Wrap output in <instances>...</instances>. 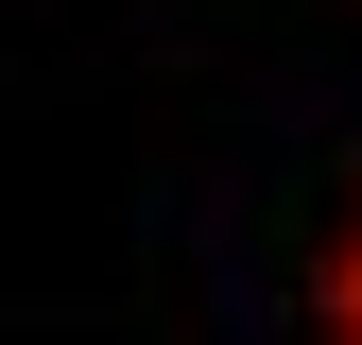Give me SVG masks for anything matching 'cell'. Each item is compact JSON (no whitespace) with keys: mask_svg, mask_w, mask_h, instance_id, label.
Here are the masks:
<instances>
[{"mask_svg":"<svg viewBox=\"0 0 362 345\" xmlns=\"http://www.w3.org/2000/svg\"><path fill=\"white\" fill-rule=\"evenodd\" d=\"M328 328H345V345H362V242H345V259H328Z\"/></svg>","mask_w":362,"mask_h":345,"instance_id":"6da1fadb","label":"cell"}]
</instances>
